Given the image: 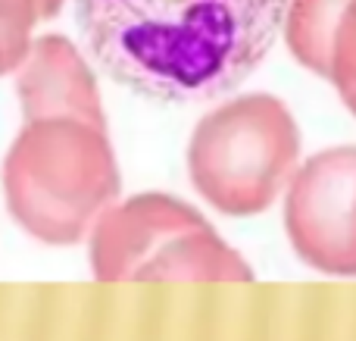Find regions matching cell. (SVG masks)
Segmentation results:
<instances>
[{"mask_svg":"<svg viewBox=\"0 0 356 341\" xmlns=\"http://www.w3.org/2000/svg\"><path fill=\"white\" fill-rule=\"evenodd\" d=\"M88 54L163 104L234 91L269 56L288 0H72Z\"/></svg>","mask_w":356,"mask_h":341,"instance_id":"1","label":"cell"},{"mask_svg":"<svg viewBox=\"0 0 356 341\" xmlns=\"http://www.w3.org/2000/svg\"><path fill=\"white\" fill-rule=\"evenodd\" d=\"M119 166L106 129L79 119L29 122L3 160L13 219L44 244H75L119 194Z\"/></svg>","mask_w":356,"mask_h":341,"instance_id":"2","label":"cell"},{"mask_svg":"<svg viewBox=\"0 0 356 341\" xmlns=\"http://www.w3.org/2000/svg\"><path fill=\"white\" fill-rule=\"evenodd\" d=\"M100 282H250L253 269L191 204L172 194H135L106 207L91 229Z\"/></svg>","mask_w":356,"mask_h":341,"instance_id":"3","label":"cell"},{"mask_svg":"<svg viewBox=\"0 0 356 341\" xmlns=\"http://www.w3.org/2000/svg\"><path fill=\"white\" fill-rule=\"evenodd\" d=\"M300 157V129L272 94H241L209 110L188 144V175L225 216L269 210Z\"/></svg>","mask_w":356,"mask_h":341,"instance_id":"4","label":"cell"},{"mask_svg":"<svg viewBox=\"0 0 356 341\" xmlns=\"http://www.w3.org/2000/svg\"><path fill=\"white\" fill-rule=\"evenodd\" d=\"M284 232L313 269L356 276V148L319 150L291 175Z\"/></svg>","mask_w":356,"mask_h":341,"instance_id":"5","label":"cell"},{"mask_svg":"<svg viewBox=\"0 0 356 341\" xmlns=\"http://www.w3.org/2000/svg\"><path fill=\"white\" fill-rule=\"evenodd\" d=\"M16 94L29 122L79 119L106 129L97 79L81 50L63 35H41L31 41L29 56L16 69Z\"/></svg>","mask_w":356,"mask_h":341,"instance_id":"6","label":"cell"},{"mask_svg":"<svg viewBox=\"0 0 356 341\" xmlns=\"http://www.w3.org/2000/svg\"><path fill=\"white\" fill-rule=\"evenodd\" d=\"M350 0H288L284 10V41L303 69L328 79L332 44L338 22Z\"/></svg>","mask_w":356,"mask_h":341,"instance_id":"7","label":"cell"},{"mask_svg":"<svg viewBox=\"0 0 356 341\" xmlns=\"http://www.w3.org/2000/svg\"><path fill=\"white\" fill-rule=\"evenodd\" d=\"M41 19L38 0H0V75L22 66L31 47V31Z\"/></svg>","mask_w":356,"mask_h":341,"instance_id":"8","label":"cell"},{"mask_svg":"<svg viewBox=\"0 0 356 341\" xmlns=\"http://www.w3.org/2000/svg\"><path fill=\"white\" fill-rule=\"evenodd\" d=\"M328 81L338 88L344 106L356 116V0H350L334 31Z\"/></svg>","mask_w":356,"mask_h":341,"instance_id":"9","label":"cell"},{"mask_svg":"<svg viewBox=\"0 0 356 341\" xmlns=\"http://www.w3.org/2000/svg\"><path fill=\"white\" fill-rule=\"evenodd\" d=\"M63 3H66V0H38V6H41V19H54L56 13L63 10Z\"/></svg>","mask_w":356,"mask_h":341,"instance_id":"10","label":"cell"}]
</instances>
